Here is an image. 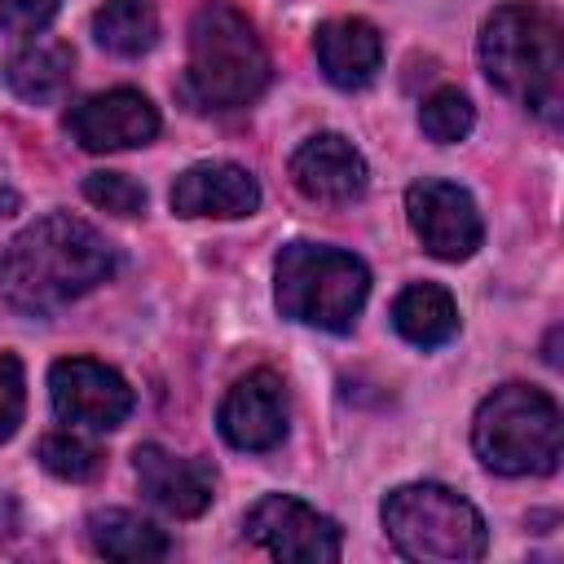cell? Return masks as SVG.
Returning a JSON list of instances; mask_svg holds the SVG:
<instances>
[{
    "mask_svg": "<svg viewBox=\"0 0 564 564\" xmlns=\"http://www.w3.org/2000/svg\"><path fill=\"white\" fill-rule=\"evenodd\" d=\"M405 216L436 260H467L485 238L476 198L454 181H414L405 189Z\"/></svg>",
    "mask_w": 564,
    "mask_h": 564,
    "instance_id": "cell-9",
    "label": "cell"
},
{
    "mask_svg": "<svg viewBox=\"0 0 564 564\" xmlns=\"http://www.w3.org/2000/svg\"><path fill=\"white\" fill-rule=\"evenodd\" d=\"M480 66L489 84L538 119L555 123L564 106V35L551 9L533 0L498 4L480 26Z\"/></svg>",
    "mask_w": 564,
    "mask_h": 564,
    "instance_id": "cell-2",
    "label": "cell"
},
{
    "mask_svg": "<svg viewBox=\"0 0 564 564\" xmlns=\"http://www.w3.org/2000/svg\"><path fill=\"white\" fill-rule=\"evenodd\" d=\"M185 88L203 110H242L269 88V53L229 0H207L189 18Z\"/></svg>",
    "mask_w": 564,
    "mask_h": 564,
    "instance_id": "cell-3",
    "label": "cell"
},
{
    "mask_svg": "<svg viewBox=\"0 0 564 564\" xmlns=\"http://www.w3.org/2000/svg\"><path fill=\"white\" fill-rule=\"evenodd\" d=\"M471 123H476V110H471L467 93H458V88H436V93L423 97V106H419V128H423L436 145L463 141V137L471 132Z\"/></svg>",
    "mask_w": 564,
    "mask_h": 564,
    "instance_id": "cell-20",
    "label": "cell"
},
{
    "mask_svg": "<svg viewBox=\"0 0 564 564\" xmlns=\"http://www.w3.org/2000/svg\"><path fill=\"white\" fill-rule=\"evenodd\" d=\"M93 35L115 57H141L159 40V9L154 0H106L93 13Z\"/></svg>",
    "mask_w": 564,
    "mask_h": 564,
    "instance_id": "cell-19",
    "label": "cell"
},
{
    "mask_svg": "<svg viewBox=\"0 0 564 564\" xmlns=\"http://www.w3.org/2000/svg\"><path fill=\"white\" fill-rule=\"evenodd\" d=\"M70 70H75V53L62 40H26L9 62H4V79L22 101H57L70 88Z\"/></svg>",
    "mask_w": 564,
    "mask_h": 564,
    "instance_id": "cell-17",
    "label": "cell"
},
{
    "mask_svg": "<svg viewBox=\"0 0 564 564\" xmlns=\"http://www.w3.org/2000/svg\"><path fill=\"white\" fill-rule=\"evenodd\" d=\"M40 463L57 480H93L101 471V449L75 432H53L40 441Z\"/></svg>",
    "mask_w": 564,
    "mask_h": 564,
    "instance_id": "cell-21",
    "label": "cell"
},
{
    "mask_svg": "<svg viewBox=\"0 0 564 564\" xmlns=\"http://www.w3.org/2000/svg\"><path fill=\"white\" fill-rule=\"evenodd\" d=\"M392 326L414 348H441L458 335V304L436 282H414L392 304Z\"/></svg>",
    "mask_w": 564,
    "mask_h": 564,
    "instance_id": "cell-16",
    "label": "cell"
},
{
    "mask_svg": "<svg viewBox=\"0 0 564 564\" xmlns=\"http://www.w3.org/2000/svg\"><path fill=\"white\" fill-rule=\"evenodd\" d=\"M115 273L110 242L79 216L53 212L9 238L0 251V295L18 313L44 317L88 295Z\"/></svg>",
    "mask_w": 564,
    "mask_h": 564,
    "instance_id": "cell-1",
    "label": "cell"
},
{
    "mask_svg": "<svg viewBox=\"0 0 564 564\" xmlns=\"http://www.w3.org/2000/svg\"><path fill=\"white\" fill-rule=\"evenodd\" d=\"M317 66L335 88H366L383 66V35L366 18H330L313 35Z\"/></svg>",
    "mask_w": 564,
    "mask_h": 564,
    "instance_id": "cell-15",
    "label": "cell"
},
{
    "mask_svg": "<svg viewBox=\"0 0 564 564\" xmlns=\"http://www.w3.org/2000/svg\"><path fill=\"white\" fill-rule=\"evenodd\" d=\"M291 181L313 203H352L366 194V159L339 132H317L291 154Z\"/></svg>",
    "mask_w": 564,
    "mask_h": 564,
    "instance_id": "cell-14",
    "label": "cell"
},
{
    "mask_svg": "<svg viewBox=\"0 0 564 564\" xmlns=\"http://www.w3.org/2000/svg\"><path fill=\"white\" fill-rule=\"evenodd\" d=\"M471 449L498 476H551L564 454L560 405L542 388L502 383L476 405Z\"/></svg>",
    "mask_w": 564,
    "mask_h": 564,
    "instance_id": "cell-4",
    "label": "cell"
},
{
    "mask_svg": "<svg viewBox=\"0 0 564 564\" xmlns=\"http://www.w3.org/2000/svg\"><path fill=\"white\" fill-rule=\"evenodd\" d=\"M66 132L88 154L132 150V145H150L159 137V110L137 88H110V93H97V97L79 101L66 115Z\"/></svg>",
    "mask_w": 564,
    "mask_h": 564,
    "instance_id": "cell-10",
    "label": "cell"
},
{
    "mask_svg": "<svg viewBox=\"0 0 564 564\" xmlns=\"http://www.w3.org/2000/svg\"><path fill=\"white\" fill-rule=\"evenodd\" d=\"M370 295V269L339 247L322 242H286L273 260V300L282 317L300 326H317L330 335H348Z\"/></svg>",
    "mask_w": 564,
    "mask_h": 564,
    "instance_id": "cell-5",
    "label": "cell"
},
{
    "mask_svg": "<svg viewBox=\"0 0 564 564\" xmlns=\"http://www.w3.org/2000/svg\"><path fill=\"white\" fill-rule=\"evenodd\" d=\"M220 436L234 449L264 454L286 436V383L273 370L242 375L220 401Z\"/></svg>",
    "mask_w": 564,
    "mask_h": 564,
    "instance_id": "cell-11",
    "label": "cell"
},
{
    "mask_svg": "<svg viewBox=\"0 0 564 564\" xmlns=\"http://www.w3.org/2000/svg\"><path fill=\"white\" fill-rule=\"evenodd\" d=\"M242 529H247V542L264 546L273 560H286V564H335L344 551L339 524L291 494H264L247 511Z\"/></svg>",
    "mask_w": 564,
    "mask_h": 564,
    "instance_id": "cell-7",
    "label": "cell"
},
{
    "mask_svg": "<svg viewBox=\"0 0 564 564\" xmlns=\"http://www.w3.org/2000/svg\"><path fill=\"white\" fill-rule=\"evenodd\" d=\"M48 401L53 414L70 427L110 432L132 414V388L119 370L93 357H62L48 370Z\"/></svg>",
    "mask_w": 564,
    "mask_h": 564,
    "instance_id": "cell-8",
    "label": "cell"
},
{
    "mask_svg": "<svg viewBox=\"0 0 564 564\" xmlns=\"http://www.w3.org/2000/svg\"><path fill=\"white\" fill-rule=\"evenodd\" d=\"M383 529L392 546L419 564H471L489 542L480 511L436 480L392 489L383 498Z\"/></svg>",
    "mask_w": 564,
    "mask_h": 564,
    "instance_id": "cell-6",
    "label": "cell"
},
{
    "mask_svg": "<svg viewBox=\"0 0 564 564\" xmlns=\"http://www.w3.org/2000/svg\"><path fill=\"white\" fill-rule=\"evenodd\" d=\"M26 410V379H22V361L13 352H0V445L18 432Z\"/></svg>",
    "mask_w": 564,
    "mask_h": 564,
    "instance_id": "cell-23",
    "label": "cell"
},
{
    "mask_svg": "<svg viewBox=\"0 0 564 564\" xmlns=\"http://www.w3.org/2000/svg\"><path fill=\"white\" fill-rule=\"evenodd\" d=\"M172 212L185 220H238L251 216L260 207V185L247 167L229 163V159H212V163H194L172 181L167 194Z\"/></svg>",
    "mask_w": 564,
    "mask_h": 564,
    "instance_id": "cell-12",
    "label": "cell"
},
{
    "mask_svg": "<svg viewBox=\"0 0 564 564\" xmlns=\"http://www.w3.org/2000/svg\"><path fill=\"white\" fill-rule=\"evenodd\" d=\"M84 198L101 212H115V216H137L145 207V189L123 172H88L84 176Z\"/></svg>",
    "mask_w": 564,
    "mask_h": 564,
    "instance_id": "cell-22",
    "label": "cell"
},
{
    "mask_svg": "<svg viewBox=\"0 0 564 564\" xmlns=\"http://www.w3.org/2000/svg\"><path fill=\"white\" fill-rule=\"evenodd\" d=\"M132 467H137V485L141 494L163 511V516H176V520H194L212 507L216 498V471L198 458H181L163 445H137L132 454Z\"/></svg>",
    "mask_w": 564,
    "mask_h": 564,
    "instance_id": "cell-13",
    "label": "cell"
},
{
    "mask_svg": "<svg viewBox=\"0 0 564 564\" xmlns=\"http://www.w3.org/2000/svg\"><path fill=\"white\" fill-rule=\"evenodd\" d=\"M88 542L97 555L106 560H123V564H145V560H163L172 551L167 533L154 529L150 520H141L137 511L110 507V511H93L88 516Z\"/></svg>",
    "mask_w": 564,
    "mask_h": 564,
    "instance_id": "cell-18",
    "label": "cell"
},
{
    "mask_svg": "<svg viewBox=\"0 0 564 564\" xmlns=\"http://www.w3.org/2000/svg\"><path fill=\"white\" fill-rule=\"evenodd\" d=\"M62 0H0V31L9 35H40L57 18Z\"/></svg>",
    "mask_w": 564,
    "mask_h": 564,
    "instance_id": "cell-24",
    "label": "cell"
}]
</instances>
